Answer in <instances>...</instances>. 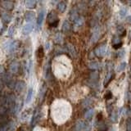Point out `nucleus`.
<instances>
[{
	"label": "nucleus",
	"instance_id": "obj_2",
	"mask_svg": "<svg viewBox=\"0 0 131 131\" xmlns=\"http://www.w3.org/2000/svg\"><path fill=\"white\" fill-rule=\"evenodd\" d=\"M106 52V46H101L97 48L95 50V53L98 57H103Z\"/></svg>",
	"mask_w": 131,
	"mask_h": 131
},
{
	"label": "nucleus",
	"instance_id": "obj_15",
	"mask_svg": "<svg viewBox=\"0 0 131 131\" xmlns=\"http://www.w3.org/2000/svg\"><path fill=\"white\" fill-rule=\"evenodd\" d=\"M35 2H33V1H30V2H27V6L29 7H32L33 6L35 5Z\"/></svg>",
	"mask_w": 131,
	"mask_h": 131
},
{
	"label": "nucleus",
	"instance_id": "obj_13",
	"mask_svg": "<svg viewBox=\"0 0 131 131\" xmlns=\"http://www.w3.org/2000/svg\"><path fill=\"white\" fill-rule=\"evenodd\" d=\"M26 18H27L29 20H30L31 19L34 18V14H33L32 12H28V14L26 15Z\"/></svg>",
	"mask_w": 131,
	"mask_h": 131
},
{
	"label": "nucleus",
	"instance_id": "obj_12",
	"mask_svg": "<svg viewBox=\"0 0 131 131\" xmlns=\"http://www.w3.org/2000/svg\"><path fill=\"white\" fill-rule=\"evenodd\" d=\"M69 28H70V25L67 21H65L64 25H63V30L64 31H67L69 30Z\"/></svg>",
	"mask_w": 131,
	"mask_h": 131
},
{
	"label": "nucleus",
	"instance_id": "obj_5",
	"mask_svg": "<svg viewBox=\"0 0 131 131\" xmlns=\"http://www.w3.org/2000/svg\"><path fill=\"white\" fill-rule=\"evenodd\" d=\"M66 7H67V5H66V3L64 2H61L57 5V8H58V10L61 12H63L66 10Z\"/></svg>",
	"mask_w": 131,
	"mask_h": 131
},
{
	"label": "nucleus",
	"instance_id": "obj_7",
	"mask_svg": "<svg viewBox=\"0 0 131 131\" xmlns=\"http://www.w3.org/2000/svg\"><path fill=\"white\" fill-rule=\"evenodd\" d=\"M32 29H33V26H31V25L29 24V25H26V26L24 27L23 31H24L25 34H28V33H30L32 30Z\"/></svg>",
	"mask_w": 131,
	"mask_h": 131
},
{
	"label": "nucleus",
	"instance_id": "obj_4",
	"mask_svg": "<svg viewBox=\"0 0 131 131\" xmlns=\"http://www.w3.org/2000/svg\"><path fill=\"white\" fill-rule=\"evenodd\" d=\"M99 35H100L99 30H94L93 34V37H92V41L93 43L96 42V41L98 39V38H99Z\"/></svg>",
	"mask_w": 131,
	"mask_h": 131
},
{
	"label": "nucleus",
	"instance_id": "obj_16",
	"mask_svg": "<svg viewBox=\"0 0 131 131\" xmlns=\"http://www.w3.org/2000/svg\"><path fill=\"white\" fill-rule=\"evenodd\" d=\"M121 45H122V43H119L117 44H114L113 47H114V48H119L121 46Z\"/></svg>",
	"mask_w": 131,
	"mask_h": 131
},
{
	"label": "nucleus",
	"instance_id": "obj_8",
	"mask_svg": "<svg viewBox=\"0 0 131 131\" xmlns=\"http://www.w3.org/2000/svg\"><path fill=\"white\" fill-rule=\"evenodd\" d=\"M89 67L91 69H93V70H97V69L99 68V63L94 61V62H92V63L89 64Z\"/></svg>",
	"mask_w": 131,
	"mask_h": 131
},
{
	"label": "nucleus",
	"instance_id": "obj_9",
	"mask_svg": "<svg viewBox=\"0 0 131 131\" xmlns=\"http://www.w3.org/2000/svg\"><path fill=\"white\" fill-rule=\"evenodd\" d=\"M126 66H127L126 62H122V63L118 67L117 71H124V70L125 69V67H126Z\"/></svg>",
	"mask_w": 131,
	"mask_h": 131
},
{
	"label": "nucleus",
	"instance_id": "obj_14",
	"mask_svg": "<svg viewBox=\"0 0 131 131\" xmlns=\"http://www.w3.org/2000/svg\"><path fill=\"white\" fill-rule=\"evenodd\" d=\"M126 12H127V10L125 9V8H123V9H121L120 11V14L121 16H125L126 15Z\"/></svg>",
	"mask_w": 131,
	"mask_h": 131
},
{
	"label": "nucleus",
	"instance_id": "obj_3",
	"mask_svg": "<svg viewBox=\"0 0 131 131\" xmlns=\"http://www.w3.org/2000/svg\"><path fill=\"white\" fill-rule=\"evenodd\" d=\"M44 15H45V12L43 10L41 11L39 15L38 20H37V24H38L39 26H40L41 25H42V23H43V18H44Z\"/></svg>",
	"mask_w": 131,
	"mask_h": 131
},
{
	"label": "nucleus",
	"instance_id": "obj_6",
	"mask_svg": "<svg viewBox=\"0 0 131 131\" xmlns=\"http://www.w3.org/2000/svg\"><path fill=\"white\" fill-rule=\"evenodd\" d=\"M93 114H94V110L93 109H90V110H89L88 112L85 113L84 116H85L86 119H89H89H91L93 117Z\"/></svg>",
	"mask_w": 131,
	"mask_h": 131
},
{
	"label": "nucleus",
	"instance_id": "obj_1",
	"mask_svg": "<svg viewBox=\"0 0 131 131\" xmlns=\"http://www.w3.org/2000/svg\"><path fill=\"white\" fill-rule=\"evenodd\" d=\"M75 129L76 131H88L89 130V126L88 124H86L84 121H79L75 125Z\"/></svg>",
	"mask_w": 131,
	"mask_h": 131
},
{
	"label": "nucleus",
	"instance_id": "obj_11",
	"mask_svg": "<svg viewBox=\"0 0 131 131\" xmlns=\"http://www.w3.org/2000/svg\"><path fill=\"white\" fill-rule=\"evenodd\" d=\"M43 56V48L42 47H40L39 48V51H38V57H39V58H42Z\"/></svg>",
	"mask_w": 131,
	"mask_h": 131
},
{
	"label": "nucleus",
	"instance_id": "obj_10",
	"mask_svg": "<svg viewBox=\"0 0 131 131\" xmlns=\"http://www.w3.org/2000/svg\"><path fill=\"white\" fill-rule=\"evenodd\" d=\"M32 95H33V90L32 89H30V90H29V92H28V94H27V100H26L27 102H29L31 100Z\"/></svg>",
	"mask_w": 131,
	"mask_h": 131
}]
</instances>
